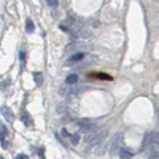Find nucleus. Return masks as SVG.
<instances>
[{"instance_id": "obj_1", "label": "nucleus", "mask_w": 159, "mask_h": 159, "mask_svg": "<svg viewBox=\"0 0 159 159\" xmlns=\"http://www.w3.org/2000/svg\"><path fill=\"white\" fill-rule=\"evenodd\" d=\"M121 140H122V134H118V135L115 137L113 143H111V148H110V155H111V156H118V153H119Z\"/></svg>"}, {"instance_id": "obj_2", "label": "nucleus", "mask_w": 159, "mask_h": 159, "mask_svg": "<svg viewBox=\"0 0 159 159\" xmlns=\"http://www.w3.org/2000/svg\"><path fill=\"white\" fill-rule=\"evenodd\" d=\"M105 135L107 134H97V135H94L89 140V150H94V148H97L100 145L102 142H104V138H105Z\"/></svg>"}, {"instance_id": "obj_3", "label": "nucleus", "mask_w": 159, "mask_h": 159, "mask_svg": "<svg viewBox=\"0 0 159 159\" xmlns=\"http://www.w3.org/2000/svg\"><path fill=\"white\" fill-rule=\"evenodd\" d=\"M92 127H94V122L89 119H80L78 121V129L81 132H89V131H92Z\"/></svg>"}, {"instance_id": "obj_4", "label": "nucleus", "mask_w": 159, "mask_h": 159, "mask_svg": "<svg viewBox=\"0 0 159 159\" xmlns=\"http://www.w3.org/2000/svg\"><path fill=\"white\" fill-rule=\"evenodd\" d=\"M151 146H153V132H146L145 137H143V142H142V150L145 151Z\"/></svg>"}, {"instance_id": "obj_5", "label": "nucleus", "mask_w": 159, "mask_h": 159, "mask_svg": "<svg viewBox=\"0 0 159 159\" xmlns=\"http://www.w3.org/2000/svg\"><path fill=\"white\" fill-rule=\"evenodd\" d=\"M83 59H84V53L83 51H78V53H75L72 57H69L67 64H75V62H80V60H83Z\"/></svg>"}, {"instance_id": "obj_6", "label": "nucleus", "mask_w": 159, "mask_h": 159, "mask_svg": "<svg viewBox=\"0 0 159 159\" xmlns=\"http://www.w3.org/2000/svg\"><path fill=\"white\" fill-rule=\"evenodd\" d=\"M75 37H78V38H89L91 37V29L89 27H81L78 32H76Z\"/></svg>"}, {"instance_id": "obj_7", "label": "nucleus", "mask_w": 159, "mask_h": 159, "mask_svg": "<svg viewBox=\"0 0 159 159\" xmlns=\"http://www.w3.org/2000/svg\"><path fill=\"white\" fill-rule=\"evenodd\" d=\"M118 156L122 158V159H129V158H132L134 155H132L131 151H127V150H124V148H122V150H119V153H118Z\"/></svg>"}, {"instance_id": "obj_8", "label": "nucleus", "mask_w": 159, "mask_h": 159, "mask_svg": "<svg viewBox=\"0 0 159 159\" xmlns=\"http://www.w3.org/2000/svg\"><path fill=\"white\" fill-rule=\"evenodd\" d=\"M153 146L159 148V132H153Z\"/></svg>"}, {"instance_id": "obj_9", "label": "nucleus", "mask_w": 159, "mask_h": 159, "mask_svg": "<svg viewBox=\"0 0 159 159\" xmlns=\"http://www.w3.org/2000/svg\"><path fill=\"white\" fill-rule=\"evenodd\" d=\"M76 81H78V76H76V75H69L65 83H67V84H75Z\"/></svg>"}, {"instance_id": "obj_10", "label": "nucleus", "mask_w": 159, "mask_h": 159, "mask_svg": "<svg viewBox=\"0 0 159 159\" xmlns=\"http://www.w3.org/2000/svg\"><path fill=\"white\" fill-rule=\"evenodd\" d=\"M2 113H3L5 116H7V119H8V121H11V119H13L11 111H10V108H7V107H3V108H2Z\"/></svg>"}, {"instance_id": "obj_11", "label": "nucleus", "mask_w": 159, "mask_h": 159, "mask_svg": "<svg viewBox=\"0 0 159 159\" xmlns=\"http://www.w3.org/2000/svg\"><path fill=\"white\" fill-rule=\"evenodd\" d=\"M25 27H27V32H34V22L32 21H30V19H29V21H27V24H25Z\"/></svg>"}, {"instance_id": "obj_12", "label": "nucleus", "mask_w": 159, "mask_h": 159, "mask_svg": "<svg viewBox=\"0 0 159 159\" xmlns=\"http://www.w3.org/2000/svg\"><path fill=\"white\" fill-rule=\"evenodd\" d=\"M65 110H67V105H65V104H60V105L57 107V113H64Z\"/></svg>"}, {"instance_id": "obj_13", "label": "nucleus", "mask_w": 159, "mask_h": 159, "mask_svg": "<svg viewBox=\"0 0 159 159\" xmlns=\"http://www.w3.org/2000/svg\"><path fill=\"white\" fill-rule=\"evenodd\" d=\"M80 142V134H75V135H72V143H75V145H76V143H78Z\"/></svg>"}, {"instance_id": "obj_14", "label": "nucleus", "mask_w": 159, "mask_h": 159, "mask_svg": "<svg viewBox=\"0 0 159 159\" xmlns=\"http://www.w3.org/2000/svg\"><path fill=\"white\" fill-rule=\"evenodd\" d=\"M46 3H48L49 5V7H57V0H46Z\"/></svg>"}, {"instance_id": "obj_15", "label": "nucleus", "mask_w": 159, "mask_h": 159, "mask_svg": "<svg viewBox=\"0 0 159 159\" xmlns=\"http://www.w3.org/2000/svg\"><path fill=\"white\" fill-rule=\"evenodd\" d=\"M148 158H151V159H155V158H159V151H158V150L151 151V153H150V156H148Z\"/></svg>"}, {"instance_id": "obj_16", "label": "nucleus", "mask_w": 159, "mask_h": 159, "mask_svg": "<svg viewBox=\"0 0 159 159\" xmlns=\"http://www.w3.org/2000/svg\"><path fill=\"white\" fill-rule=\"evenodd\" d=\"M35 81H37V84H40V83H42V75H40V73H35Z\"/></svg>"}, {"instance_id": "obj_17", "label": "nucleus", "mask_w": 159, "mask_h": 159, "mask_svg": "<svg viewBox=\"0 0 159 159\" xmlns=\"http://www.w3.org/2000/svg\"><path fill=\"white\" fill-rule=\"evenodd\" d=\"M5 132H7V129H5V127H0V140L5 137Z\"/></svg>"}, {"instance_id": "obj_18", "label": "nucleus", "mask_w": 159, "mask_h": 159, "mask_svg": "<svg viewBox=\"0 0 159 159\" xmlns=\"http://www.w3.org/2000/svg\"><path fill=\"white\" fill-rule=\"evenodd\" d=\"M8 84H10V81H5V83H2V84H0V88H2V89H5V88H8Z\"/></svg>"}, {"instance_id": "obj_19", "label": "nucleus", "mask_w": 159, "mask_h": 159, "mask_svg": "<svg viewBox=\"0 0 159 159\" xmlns=\"http://www.w3.org/2000/svg\"><path fill=\"white\" fill-rule=\"evenodd\" d=\"M62 135H64V137H69V132H67V129H62Z\"/></svg>"}, {"instance_id": "obj_20", "label": "nucleus", "mask_w": 159, "mask_h": 159, "mask_svg": "<svg viewBox=\"0 0 159 159\" xmlns=\"http://www.w3.org/2000/svg\"><path fill=\"white\" fill-rule=\"evenodd\" d=\"M16 158H18V159H25V158H27V156H25V155H18Z\"/></svg>"}]
</instances>
